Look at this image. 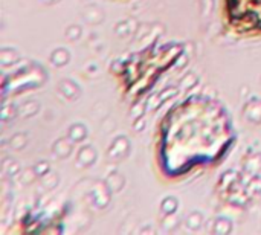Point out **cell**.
Masks as SVG:
<instances>
[{"label": "cell", "instance_id": "2", "mask_svg": "<svg viewBox=\"0 0 261 235\" xmlns=\"http://www.w3.org/2000/svg\"><path fill=\"white\" fill-rule=\"evenodd\" d=\"M225 18L242 35H261V0H225Z\"/></svg>", "mask_w": 261, "mask_h": 235}, {"label": "cell", "instance_id": "1", "mask_svg": "<svg viewBox=\"0 0 261 235\" xmlns=\"http://www.w3.org/2000/svg\"><path fill=\"white\" fill-rule=\"evenodd\" d=\"M234 127L222 104L193 96L173 107L161 127L159 158L165 174L176 177L219 162L231 148Z\"/></svg>", "mask_w": 261, "mask_h": 235}]
</instances>
